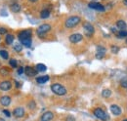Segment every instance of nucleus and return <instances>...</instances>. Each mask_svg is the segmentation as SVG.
I'll return each mask as SVG.
<instances>
[{
	"label": "nucleus",
	"instance_id": "obj_1",
	"mask_svg": "<svg viewBox=\"0 0 127 121\" xmlns=\"http://www.w3.org/2000/svg\"><path fill=\"white\" fill-rule=\"evenodd\" d=\"M81 22V18L78 16H71L69 18H67L64 22V26L66 29H72L74 27H76L77 25H79Z\"/></svg>",
	"mask_w": 127,
	"mask_h": 121
},
{
	"label": "nucleus",
	"instance_id": "obj_2",
	"mask_svg": "<svg viewBox=\"0 0 127 121\" xmlns=\"http://www.w3.org/2000/svg\"><path fill=\"white\" fill-rule=\"evenodd\" d=\"M51 90H52V92L54 94H56L58 96H64L67 93L66 88L64 85L60 84V83H54V84H52L51 85Z\"/></svg>",
	"mask_w": 127,
	"mask_h": 121
},
{
	"label": "nucleus",
	"instance_id": "obj_3",
	"mask_svg": "<svg viewBox=\"0 0 127 121\" xmlns=\"http://www.w3.org/2000/svg\"><path fill=\"white\" fill-rule=\"evenodd\" d=\"M52 29V27L49 25V24H43V25H41V26H39L38 28H37V30H36V33H37V35L40 37V38H42V37H44V35L48 33L50 30Z\"/></svg>",
	"mask_w": 127,
	"mask_h": 121
},
{
	"label": "nucleus",
	"instance_id": "obj_4",
	"mask_svg": "<svg viewBox=\"0 0 127 121\" xmlns=\"http://www.w3.org/2000/svg\"><path fill=\"white\" fill-rule=\"evenodd\" d=\"M93 114L95 115L98 119H100V120H102V121H107L109 119V116H108V114L106 113V111H105L104 109L100 108V107H97V108H95V109L93 110Z\"/></svg>",
	"mask_w": 127,
	"mask_h": 121
},
{
	"label": "nucleus",
	"instance_id": "obj_5",
	"mask_svg": "<svg viewBox=\"0 0 127 121\" xmlns=\"http://www.w3.org/2000/svg\"><path fill=\"white\" fill-rule=\"evenodd\" d=\"M83 30H84V33H85V35L87 37H91L94 34V32H95L94 27L90 23H88V22H85L83 24Z\"/></svg>",
	"mask_w": 127,
	"mask_h": 121
},
{
	"label": "nucleus",
	"instance_id": "obj_6",
	"mask_svg": "<svg viewBox=\"0 0 127 121\" xmlns=\"http://www.w3.org/2000/svg\"><path fill=\"white\" fill-rule=\"evenodd\" d=\"M88 7L91 8V9L97 10V11H100V12H105V11H106L105 6L102 5L101 3L97 2V1H91V2L88 4Z\"/></svg>",
	"mask_w": 127,
	"mask_h": 121
},
{
	"label": "nucleus",
	"instance_id": "obj_7",
	"mask_svg": "<svg viewBox=\"0 0 127 121\" xmlns=\"http://www.w3.org/2000/svg\"><path fill=\"white\" fill-rule=\"evenodd\" d=\"M32 30H22L18 33V37L20 40H23V39H28V38H32Z\"/></svg>",
	"mask_w": 127,
	"mask_h": 121
},
{
	"label": "nucleus",
	"instance_id": "obj_8",
	"mask_svg": "<svg viewBox=\"0 0 127 121\" xmlns=\"http://www.w3.org/2000/svg\"><path fill=\"white\" fill-rule=\"evenodd\" d=\"M106 52H107V49L103 46H98L97 47V53H96V58L98 60H102L105 56H106Z\"/></svg>",
	"mask_w": 127,
	"mask_h": 121
},
{
	"label": "nucleus",
	"instance_id": "obj_9",
	"mask_svg": "<svg viewBox=\"0 0 127 121\" xmlns=\"http://www.w3.org/2000/svg\"><path fill=\"white\" fill-rule=\"evenodd\" d=\"M83 39V35L80 34V33H73L69 36V41L72 43V44H76L80 41H82Z\"/></svg>",
	"mask_w": 127,
	"mask_h": 121
},
{
	"label": "nucleus",
	"instance_id": "obj_10",
	"mask_svg": "<svg viewBox=\"0 0 127 121\" xmlns=\"http://www.w3.org/2000/svg\"><path fill=\"white\" fill-rule=\"evenodd\" d=\"M25 114H26L25 109H24V107H22V106L16 107V108L13 110V115H14L15 117H17V118H22V117L25 116Z\"/></svg>",
	"mask_w": 127,
	"mask_h": 121
},
{
	"label": "nucleus",
	"instance_id": "obj_11",
	"mask_svg": "<svg viewBox=\"0 0 127 121\" xmlns=\"http://www.w3.org/2000/svg\"><path fill=\"white\" fill-rule=\"evenodd\" d=\"M12 88V82L9 80H4L0 82V90L1 91H9Z\"/></svg>",
	"mask_w": 127,
	"mask_h": 121
},
{
	"label": "nucleus",
	"instance_id": "obj_12",
	"mask_svg": "<svg viewBox=\"0 0 127 121\" xmlns=\"http://www.w3.org/2000/svg\"><path fill=\"white\" fill-rule=\"evenodd\" d=\"M25 73L29 77H34L35 75H37V70L35 68H33L32 66L28 65V66L25 67Z\"/></svg>",
	"mask_w": 127,
	"mask_h": 121
},
{
	"label": "nucleus",
	"instance_id": "obj_13",
	"mask_svg": "<svg viewBox=\"0 0 127 121\" xmlns=\"http://www.w3.org/2000/svg\"><path fill=\"white\" fill-rule=\"evenodd\" d=\"M11 102H12V99L9 96H3V97L0 98V104H1V106H10L11 105Z\"/></svg>",
	"mask_w": 127,
	"mask_h": 121
},
{
	"label": "nucleus",
	"instance_id": "obj_14",
	"mask_svg": "<svg viewBox=\"0 0 127 121\" xmlns=\"http://www.w3.org/2000/svg\"><path fill=\"white\" fill-rule=\"evenodd\" d=\"M53 118H54V113L52 111H45L40 117V119L43 121H51Z\"/></svg>",
	"mask_w": 127,
	"mask_h": 121
},
{
	"label": "nucleus",
	"instance_id": "obj_15",
	"mask_svg": "<svg viewBox=\"0 0 127 121\" xmlns=\"http://www.w3.org/2000/svg\"><path fill=\"white\" fill-rule=\"evenodd\" d=\"M110 108H111V113H112L113 115H115V116L121 115V112H122V111H121V108L117 106V105H111Z\"/></svg>",
	"mask_w": 127,
	"mask_h": 121
},
{
	"label": "nucleus",
	"instance_id": "obj_16",
	"mask_svg": "<svg viewBox=\"0 0 127 121\" xmlns=\"http://www.w3.org/2000/svg\"><path fill=\"white\" fill-rule=\"evenodd\" d=\"M50 77L48 75H43V76H39V77H36V82L38 84H44L46 83L47 81H49Z\"/></svg>",
	"mask_w": 127,
	"mask_h": 121
},
{
	"label": "nucleus",
	"instance_id": "obj_17",
	"mask_svg": "<svg viewBox=\"0 0 127 121\" xmlns=\"http://www.w3.org/2000/svg\"><path fill=\"white\" fill-rule=\"evenodd\" d=\"M10 10L13 13H19L21 11V5L19 3H13L10 5Z\"/></svg>",
	"mask_w": 127,
	"mask_h": 121
},
{
	"label": "nucleus",
	"instance_id": "obj_18",
	"mask_svg": "<svg viewBox=\"0 0 127 121\" xmlns=\"http://www.w3.org/2000/svg\"><path fill=\"white\" fill-rule=\"evenodd\" d=\"M14 39H15V36H14L13 34L9 33V34H7L6 37H5V42H6L7 45H11V44H13Z\"/></svg>",
	"mask_w": 127,
	"mask_h": 121
},
{
	"label": "nucleus",
	"instance_id": "obj_19",
	"mask_svg": "<svg viewBox=\"0 0 127 121\" xmlns=\"http://www.w3.org/2000/svg\"><path fill=\"white\" fill-rule=\"evenodd\" d=\"M116 27L120 30H125V29L127 28V25L123 20H118V21L116 22Z\"/></svg>",
	"mask_w": 127,
	"mask_h": 121
},
{
	"label": "nucleus",
	"instance_id": "obj_20",
	"mask_svg": "<svg viewBox=\"0 0 127 121\" xmlns=\"http://www.w3.org/2000/svg\"><path fill=\"white\" fill-rule=\"evenodd\" d=\"M35 69L37 70V72H44V71H46L47 66L45 64H43V63H38V64H36Z\"/></svg>",
	"mask_w": 127,
	"mask_h": 121
},
{
	"label": "nucleus",
	"instance_id": "obj_21",
	"mask_svg": "<svg viewBox=\"0 0 127 121\" xmlns=\"http://www.w3.org/2000/svg\"><path fill=\"white\" fill-rule=\"evenodd\" d=\"M10 73V69L6 66H3L0 68V76H8Z\"/></svg>",
	"mask_w": 127,
	"mask_h": 121
},
{
	"label": "nucleus",
	"instance_id": "obj_22",
	"mask_svg": "<svg viewBox=\"0 0 127 121\" xmlns=\"http://www.w3.org/2000/svg\"><path fill=\"white\" fill-rule=\"evenodd\" d=\"M21 41V44L23 46H26V47H31L32 46V38H28V39H23V40H20Z\"/></svg>",
	"mask_w": 127,
	"mask_h": 121
},
{
	"label": "nucleus",
	"instance_id": "obj_23",
	"mask_svg": "<svg viewBox=\"0 0 127 121\" xmlns=\"http://www.w3.org/2000/svg\"><path fill=\"white\" fill-rule=\"evenodd\" d=\"M49 16H50V11L48 9H44L40 12V18L41 19H47V18H49Z\"/></svg>",
	"mask_w": 127,
	"mask_h": 121
},
{
	"label": "nucleus",
	"instance_id": "obj_24",
	"mask_svg": "<svg viewBox=\"0 0 127 121\" xmlns=\"http://www.w3.org/2000/svg\"><path fill=\"white\" fill-rule=\"evenodd\" d=\"M102 96L105 98V99H108L111 96V89H104L102 91Z\"/></svg>",
	"mask_w": 127,
	"mask_h": 121
},
{
	"label": "nucleus",
	"instance_id": "obj_25",
	"mask_svg": "<svg viewBox=\"0 0 127 121\" xmlns=\"http://www.w3.org/2000/svg\"><path fill=\"white\" fill-rule=\"evenodd\" d=\"M0 56H1L4 60H8V59H9V52H8L7 50L2 49V50H0Z\"/></svg>",
	"mask_w": 127,
	"mask_h": 121
},
{
	"label": "nucleus",
	"instance_id": "obj_26",
	"mask_svg": "<svg viewBox=\"0 0 127 121\" xmlns=\"http://www.w3.org/2000/svg\"><path fill=\"white\" fill-rule=\"evenodd\" d=\"M117 38H125L127 37V31L126 30H120L118 32H116Z\"/></svg>",
	"mask_w": 127,
	"mask_h": 121
},
{
	"label": "nucleus",
	"instance_id": "obj_27",
	"mask_svg": "<svg viewBox=\"0 0 127 121\" xmlns=\"http://www.w3.org/2000/svg\"><path fill=\"white\" fill-rule=\"evenodd\" d=\"M28 107H29V109H31V110L35 109V107H36V103H35L33 100L30 101V102L28 103Z\"/></svg>",
	"mask_w": 127,
	"mask_h": 121
},
{
	"label": "nucleus",
	"instance_id": "obj_28",
	"mask_svg": "<svg viewBox=\"0 0 127 121\" xmlns=\"http://www.w3.org/2000/svg\"><path fill=\"white\" fill-rule=\"evenodd\" d=\"M9 64H10V66L12 68L18 67V62H17V60H15V59H11V60H9Z\"/></svg>",
	"mask_w": 127,
	"mask_h": 121
},
{
	"label": "nucleus",
	"instance_id": "obj_29",
	"mask_svg": "<svg viewBox=\"0 0 127 121\" xmlns=\"http://www.w3.org/2000/svg\"><path fill=\"white\" fill-rule=\"evenodd\" d=\"M14 50L18 52V53H20V52H22V50H23V45L21 44V43H17V44H14Z\"/></svg>",
	"mask_w": 127,
	"mask_h": 121
},
{
	"label": "nucleus",
	"instance_id": "obj_30",
	"mask_svg": "<svg viewBox=\"0 0 127 121\" xmlns=\"http://www.w3.org/2000/svg\"><path fill=\"white\" fill-rule=\"evenodd\" d=\"M120 85H121V87H123V88H127V76L126 77H123V78L120 80Z\"/></svg>",
	"mask_w": 127,
	"mask_h": 121
},
{
	"label": "nucleus",
	"instance_id": "obj_31",
	"mask_svg": "<svg viewBox=\"0 0 127 121\" xmlns=\"http://www.w3.org/2000/svg\"><path fill=\"white\" fill-rule=\"evenodd\" d=\"M111 51L113 53V54H117V53H118V51H119V47H118V46L112 45L111 47Z\"/></svg>",
	"mask_w": 127,
	"mask_h": 121
},
{
	"label": "nucleus",
	"instance_id": "obj_32",
	"mask_svg": "<svg viewBox=\"0 0 127 121\" xmlns=\"http://www.w3.org/2000/svg\"><path fill=\"white\" fill-rule=\"evenodd\" d=\"M65 121H76V119H75V117H74L73 115L68 114V115L65 117Z\"/></svg>",
	"mask_w": 127,
	"mask_h": 121
},
{
	"label": "nucleus",
	"instance_id": "obj_33",
	"mask_svg": "<svg viewBox=\"0 0 127 121\" xmlns=\"http://www.w3.org/2000/svg\"><path fill=\"white\" fill-rule=\"evenodd\" d=\"M2 112H3L7 117H10V116L12 115V114H11V111H9L8 109H3V110H2Z\"/></svg>",
	"mask_w": 127,
	"mask_h": 121
},
{
	"label": "nucleus",
	"instance_id": "obj_34",
	"mask_svg": "<svg viewBox=\"0 0 127 121\" xmlns=\"http://www.w3.org/2000/svg\"><path fill=\"white\" fill-rule=\"evenodd\" d=\"M1 34H7V29H5L3 27H0V35Z\"/></svg>",
	"mask_w": 127,
	"mask_h": 121
},
{
	"label": "nucleus",
	"instance_id": "obj_35",
	"mask_svg": "<svg viewBox=\"0 0 127 121\" xmlns=\"http://www.w3.org/2000/svg\"><path fill=\"white\" fill-rule=\"evenodd\" d=\"M24 72H25V68H24L23 66H20V67L18 68V74L21 75V74H23Z\"/></svg>",
	"mask_w": 127,
	"mask_h": 121
},
{
	"label": "nucleus",
	"instance_id": "obj_36",
	"mask_svg": "<svg viewBox=\"0 0 127 121\" xmlns=\"http://www.w3.org/2000/svg\"><path fill=\"white\" fill-rule=\"evenodd\" d=\"M15 83H16V87H17V88H19V87H21V86H22L21 82H18V81H15Z\"/></svg>",
	"mask_w": 127,
	"mask_h": 121
},
{
	"label": "nucleus",
	"instance_id": "obj_37",
	"mask_svg": "<svg viewBox=\"0 0 127 121\" xmlns=\"http://www.w3.org/2000/svg\"><path fill=\"white\" fill-rule=\"evenodd\" d=\"M123 4H124L125 6H127V0H123Z\"/></svg>",
	"mask_w": 127,
	"mask_h": 121
},
{
	"label": "nucleus",
	"instance_id": "obj_38",
	"mask_svg": "<svg viewBox=\"0 0 127 121\" xmlns=\"http://www.w3.org/2000/svg\"><path fill=\"white\" fill-rule=\"evenodd\" d=\"M38 0H30V2H32V3H34V2H37Z\"/></svg>",
	"mask_w": 127,
	"mask_h": 121
},
{
	"label": "nucleus",
	"instance_id": "obj_39",
	"mask_svg": "<svg viewBox=\"0 0 127 121\" xmlns=\"http://www.w3.org/2000/svg\"><path fill=\"white\" fill-rule=\"evenodd\" d=\"M0 121H6V120H5V119H3L2 117H0Z\"/></svg>",
	"mask_w": 127,
	"mask_h": 121
},
{
	"label": "nucleus",
	"instance_id": "obj_40",
	"mask_svg": "<svg viewBox=\"0 0 127 121\" xmlns=\"http://www.w3.org/2000/svg\"><path fill=\"white\" fill-rule=\"evenodd\" d=\"M121 121H127V118H125V119H123V120H121Z\"/></svg>",
	"mask_w": 127,
	"mask_h": 121
},
{
	"label": "nucleus",
	"instance_id": "obj_41",
	"mask_svg": "<svg viewBox=\"0 0 127 121\" xmlns=\"http://www.w3.org/2000/svg\"><path fill=\"white\" fill-rule=\"evenodd\" d=\"M125 43H126V45H127V38H126V40H125Z\"/></svg>",
	"mask_w": 127,
	"mask_h": 121
},
{
	"label": "nucleus",
	"instance_id": "obj_42",
	"mask_svg": "<svg viewBox=\"0 0 127 121\" xmlns=\"http://www.w3.org/2000/svg\"><path fill=\"white\" fill-rule=\"evenodd\" d=\"M92 1H97V0H92Z\"/></svg>",
	"mask_w": 127,
	"mask_h": 121
},
{
	"label": "nucleus",
	"instance_id": "obj_43",
	"mask_svg": "<svg viewBox=\"0 0 127 121\" xmlns=\"http://www.w3.org/2000/svg\"><path fill=\"white\" fill-rule=\"evenodd\" d=\"M39 121H43V120H41V119H40V120H39Z\"/></svg>",
	"mask_w": 127,
	"mask_h": 121
},
{
	"label": "nucleus",
	"instance_id": "obj_44",
	"mask_svg": "<svg viewBox=\"0 0 127 121\" xmlns=\"http://www.w3.org/2000/svg\"><path fill=\"white\" fill-rule=\"evenodd\" d=\"M0 66H1V63H0Z\"/></svg>",
	"mask_w": 127,
	"mask_h": 121
},
{
	"label": "nucleus",
	"instance_id": "obj_45",
	"mask_svg": "<svg viewBox=\"0 0 127 121\" xmlns=\"http://www.w3.org/2000/svg\"><path fill=\"white\" fill-rule=\"evenodd\" d=\"M126 108H127V106H126Z\"/></svg>",
	"mask_w": 127,
	"mask_h": 121
}]
</instances>
